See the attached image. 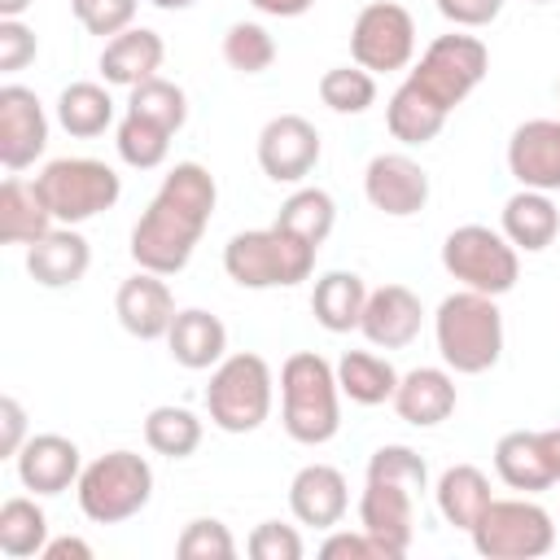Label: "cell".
<instances>
[{
  "instance_id": "c3c4849f",
  "label": "cell",
  "mask_w": 560,
  "mask_h": 560,
  "mask_svg": "<svg viewBox=\"0 0 560 560\" xmlns=\"http://www.w3.org/2000/svg\"><path fill=\"white\" fill-rule=\"evenodd\" d=\"M258 13H267V18H302L315 0H249Z\"/></svg>"
},
{
  "instance_id": "8992f818",
  "label": "cell",
  "mask_w": 560,
  "mask_h": 560,
  "mask_svg": "<svg viewBox=\"0 0 560 560\" xmlns=\"http://www.w3.org/2000/svg\"><path fill=\"white\" fill-rule=\"evenodd\" d=\"M153 499V468L136 451H105L79 472V508L96 525L131 521Z\"/></svg>"
},
{
  "instance_id": "7a4b0ae2",
  "label": "cell",
  "mask_w": 560,
  "mask_h": 560,
  "mask_svg": "<svg viewBox=\"0 0 560 560\" xmlns=\"http://www.w3.org/2000/svg\"><path fill=\"white\" fill-rule=\"evenodd\" d=\"M429 490V468L411 446H381L368 459V481L359 499V525L385 547L389 560H402L416 534V503Z\"/></svg>"
},
{
  "instance_id": "4316f807",
  "label": "cell",
  "mask_w": 560,
  "mask_h": 560,
  "mask_svg": "<svg viewBox=\"0 0 560 560\" xmlns=\"http://www.w3.org/2000/svg\"><path fill=\"white\" fill-rule=\"evenodd\" d=\"M560 232V210L551 201V192H538V188H521L508 197L503 206V236L525 249V254H538L556 241Z\"/></svg>"
},
{
  "instance_id": "e0dca14e",
  "label": "cell",
  "mask_w": 560,
  "mask_h": 560,
  "mask_svg": "<svg viewBox=\"0 0 560 560\" xmlns=\"http://www.w3.org/2000/svg\"><path fill=\"white\" fill-rule=\"evenodd\" d=\"M114 315H118V324H122L131 337L158 341V337L171 332L175 298H171V289H166V280H162L158 271H144V267H140L136 276H127V280L118 284V293H114Z\"/></svg>"
},
{
  "instance_id": "816d5d0a",
  "label": "cell",
  "mask_w": 560,
  "mask_h": 560,
  "mask_svg": "<svg viewBox=\"0 0 560 560\" xmlns=\"http://www.w3.org/2000/svg\"><path fill=\"white\" fill-rule=\"evenodd\" d=\"M153 4H158V9H188L192 0H153Z\"/></svg>"
},
{
  "instance_id": "ee69618b",
  "label": "cell",
  "mask_w": 560,
  "mask_h": 560,
  "mask_svg": "<svg viewBox=\"0 0 560 560\" xmlns=\"http://www.w3.org/2000/svg\"><path fill=\"white\" fill-rule=\"evenodd\" d=\"M319 556H328V560H337V556H346V560H389L385 547L363 525L354 534H328L324 547H319Z\"/></svg>"
},
{
  "instance_id": "8d00e7d4",
  "label": "cell",
  "mask_w": 560,
  "mask_h": 560,
  "mask_svg": "<svg viewBox=\"0 0 560 560\" xmlns=\"http://www.w3.org/2000/svg\"><path fill=\"white\" fill-rule=\"evenodd\" d=\"M118 158L127 162V166H136V171H153V166H162L166 162V153H171V131H162L158 122H149V118H140V114H127L122 122H118Z\"/></svg>"
},
{
  "instance_id": "e575fe53",
  "label": "cell",
  "mask_w": 560,
  "mask_h": 560,
  "mask_svg": "<svg viewBox=\"0 0 560 560\" xmlns=\"http://www.w3.org/2000/svg\"><path fill=\"white\" fill-rule=\"evenodd\" d=\"M144 442L166 459H188L201 446V420L188 407H153L144 416Z\"/></svg>"
},
{
  "instance_id": "7dc6e473",
  "label": "cell",
  "mask_w": 560,
  "mask_h": 560,
  "mask_svg": "<svg viewBox=\"0 0 560 560\" xmlns=\"http://www.w3.org/2000/svg\"><path fill=\"white\" fill-rule=\"evenodd\" d=\"M44 560H92V547L83 542V538H48V547H44Z\"/></svg>"
},
{
  "instance_id": "44dd1931",
  "label": "cell",
  "mask_w": 560,
  "mask_h": 560,
  "mask_svg": "<svg viewBox=\"0 0 560 560\" xmlns=\"http://www.w3.org/2000/svg\"><path fill=\"white\" fill-rule=\"evenodd\" d=\"M289 508H293V516L302 525H315V529L341 525V516L350 508L346 477L332 464H306V468H298V477L289 481Z\"/></svg>"
},
{
  "instance_id": "cb8c5ba5",
  "label": "cell",
  "mask_w": 560,
  "mask_h": 560,
  "mask_svg": "<svg viewBox=\"0 0 560 560\" xmlns=\"http://www.w3.org/2000/svg\"><path fill=\"white\" fill-rule=\"evenodd\" d=\"M394 411L398 420L416 424V429H433L455 411V381L442 368H411L407 376H398L394 389Z\"/></svg>"
},
{
  "instance_id": "60d3db41",
  "label": "cell",
  "mask_w": 560,
  "mask_h": 560,
  "mask_svg": "<svg viewBox=\"0 0 560 560\" xmlns=\"http://www.w3.org/2000/svg\"><path fill=\"white\" fill-rule=\"evenodd\" d=\"M70 9H74V18H79V26L88 31V35H122L127 26H136V0H70Z\"/></svg>"
},
{
  "instance_id": "1f68e13d",
  "label": "cell",
  "mask_w": 560,
  "mask_h": 560,
  "mask_svg": "<svg viewBox=\"0 0 560 560\" xmlns=\"http://www.w3.org/2000/svg\"><path fill=\"white\" fill-rule=\"evenodd\" d=\"M57 122L74 140H92V136H101L114 122V101H109V92L101 83H88V79L83 83H70L57 96Z\"/></svg>"
},
{
  "instance_id": "f5cc1de1",
  "label": "cell",
  "mask_w": 560,
  "mask_h": 560,
  "mask_svg": "<svg viewBox=\"0 0 560 560\" xmlns=\"http://www.w3.org/2000/svg\"><path fill=\"white\" fill-rule=\"evenodd\" d=\"M529 4H551V0H529Z\"/></svg>"
},
{
  "instance_id": "7402d4cb",
  "label": "cell",
  "mask_w": 560,
  "mask_h": 560,
  "mask_svg": "<svg viewBox=\"0 0 560 560\" xmlns=\"http://www.w3.org/2000/svg\"><path fill=\"white\" fill-rule=\"evenodd\" d=\"M166 350L179 368L188 372H206V368H219L223 363V350H228V328L219 315L201 311V306H188V311H175L171 319V332H166Z\"/></svg>"
},
{
  "instance_id": "bcb514c9",
  "label": "cell",
  "mask_w": 560,
  "mask_h": 560,
  "mask_svg": "<svg viewBox=\"0 0 560 560\" xmlns=\"http://www.w3.org/2000/svg\"><path fill=\"white\" fill-rule=\"evenodd\" d=\"M22 446H26V411H22V402L13 394H4L0 398V451L9 459H18Z\"/></svg>"
},
{
  "instance_id": "ab89813d",
  "label": "cell",
  "mask_w": 560,
  "mask_h": 560,
  "mask_svg": "<svg viewBox=\"0 0 560 560\" xmlns=\"http://www.w3.org/2000/svg\"><path fill=\"white\" fill-rule=\"evenodd\" d=\"M175 556L179 560H232L236 556V542H232V534H228L223 521L197 516V521L184 525V534L175 542Z\"/></svg>"
},
{
  "instance_id": "4fadbf2b",
  "label": "cell",
  "mask_w": 560,
  "mask_h": 560,
  "mask_svg": "<svg viewBox=\"0 0 560 560\" xmlns=\"http://www.w3.org/2000/svg\"><path fill=\"white\" fill-rule=\"evenodd\" d=\"M319 162V131L302 114H276L258 131V166L276 184H302Z\"/></svg>"
},
{
  "instance_id": "8fae6325",
  "label": "cell",
  "mask_w": 560,
  "mask_h": 560,
  "mask_svg": "<svg viewBox=\"0 0 560 560\" xmlns=\"http://www.w3.org/2000/svg\"><path fill=\"white\" fill-rule=\"evenodd\" d=\"M486 70H490V52H486V44L477 39V35H438L424 52H420V61H416V70L407 74L433 105H442L446 114L486 79Z\"/></svg>"
},
{
  "instance_id": "ba28073f",
  "label": "cell",
  "mask_w": 560,
  "mask_h": 560,
  "mask_svg": "<svg viewBox=\"0 0 560 560\" xmlns=\"http://www.w3.org/2000/svg\"><path fill=\"white\" fill-rule=\"evenodd\" d=\"M35 188H39L44 206L52 210V219L66 228L96 219L101 210H109L122 197L118 171L96 158H57L35 175Z\"/></svg>"
},
{
  "instance_id": "3957f363",
  "label": "cell",
  "mask_w": 560,
  "mask_h": 560,
  "mask_svg": "<svg viewBox=\"0 0 560 560\" xmlns=\"http://www.w3.org/2000/svg\"><path fill=\"white\" fill-rule=\"evenodd\" d=\"M341 385H337V368L315 354V350H298L284 359L280 368V420L284 433L302 446H324L328 438H337L341 429Z\"/></svg>"
},
{
  "instance_id": "74e56055",
  "label": "cell",
  "mask_w": 560,
  "mask_h": 560,
  "mask_svg": "<svg viewBox=\"0 0 560 560\" xmlns=\"http://www.w3.org/2000/svg\"><path fill=\"white\" fill-rule=\"evenodd\" d=\"M319 101L332 114H363L376 101V79L363 66H332L319 79Z\"/></svg>"
},
{
  "instance_id": "6da1fadb",
  "label": "cell",
  "mask_w": 560,
  "mask_h": 560,
  "mask_svg": "<svg viewBox=\"0 0 560 560\" xmlns=\"http://www.w3.org/2000/svg\"><path fill=\"white\" fill-rule=\"evenodd\" d=\"M219 184L201 162H175L131 228V258L144 271L175 276L188 267L201 232L210 228Z\"/></svg>"
},
{
  "instance_id": "b9f144b4",
  "label": "cell",
  "mask_w": 560,
  "mask_h": 560,
  "mask_svg": "<svg viewBox=\"0 0 560 560\" xmlns=\"http://www.w3.org/2000/svg\"><path fill=\"white\" fill-rule=\"evenodd\" d=\"M35 52H39L35 31L22 18H0V70L18 74V70H26L35 61Z\"/></svg>"
},
{
  "instance_id": "7c38bea8",
  "label": "cell",
  "mask_w": 560,
  "mask_h": 560,
  "mask_svg": "<svg viewBox=\"0 0 560 560\" xmlns=\"http://www.w3.org/2000/svg\"><path fill=\"white\" fill-rule=\"evenodd\" d=\"M350 57H354V66H363L372 74L402 70L416 57V22H411V13L402 4H394V0L363 4L354 26H350Z\"/></svg>"
},
{
  "instance_id": "d6a6232c",
  "label": "cell",
  "mask_w": 560,
  "mask_h": 560,
  "mask_svg": "<svg viewBox=\"0 0 560 560\" xmlns=\"http://www.w3.org/2000/svg\"><path fill=\"white\" fill-rule=\"evenodd\" d=\"M48 547V516L35 499H4L0 508V551L13 556V560H26V556H44Z\"/></svg>"
},
{
  "instance_id": "681fc988",
  "label": "cell",
  "mask_w": 560,
  "mask_h": 560,
  "mask_svg": "<svg viewBox=\"0 0 560 560\" xmlns=\"http://www.w3.org/2000/svg\"><path fill=\"white\" fill-rule=\"evenodd\" d=\"M542 442H547L551 468H556V477H560V424H556V429H542Z\"/></svg>"
},
{
  "instance_id": "30bf717a",
  "label": "cell",
  "mask_w": 560,
  "mask_h": 560,
  "mask_svg": "<svg viewBox=\"0 0 560 560\" xmlns=\"http://www.w3.org/2000/svg\"><path fill=\"white\" fill-rule=\"evenodd\" d=\"M472 547L486 560H538L556 547V525L534 499H494L472 525Z\"/></svg>"
},
{
  "instance_id": "f546056e",
  "label": "cell",
  "mask_w": 560,
  "mask_h": 560,
  "mask_svg": "<svg viewBox=\"0 0 560 560\" xmlns=\"http://www.w3.org/2000/svg\"><path fill=\"white\" fill-rule=\"evenodd\" d=\"M337 385L350 402L359 407H381V402H394V389H398V372L389 359L372 354V350H346L337 359Z\"/></svg>"
},
{
  "instance_id": "484cf974",
  "label": "cell",
  "mask_w": 560,
  "mask_h": 560,
  "mask_svg": "<svg viewBox=\"0 0 560 560\" xmlns=\"http://www.w3.org/2000/svg\"><path fill=\"white\" fill-rule=\"evenodd\" d=\"M52 228H57V219H52V210L44 206L35 179L26 184V179L9 175V179L0 184V241H4V245H35V241H39L44 232H52Z\"/></svg>"
},
{
  "instance_id": "52a82bcc",
  "label": "cell",
  "mask_w": 560,
  "mask_h": 560,
  "mask_svg": "<svg viewBox=\"0 0 560 560\" xmlns=\"http://www.w3.org/2000/svg\"><path fill=\"white\" fill-rule=\"evenodd\" d=\"M206 411L210 424L223 433H254L271 416V368L262 354H228L206 385Z\"/></svg>"
},
{
  "instance_id": "83f0119b",
  "label": "cell",
  "mask_w": 560,
  "mask_h": 560,
  "mask_svg": "<svg viewBox=\"0 0 560 560\" xmlns=\"http://www.w3.org/2000/svg\"><path fill=\"white\" fill-rule=\"evenodd\" d=\"M438 512L446 516V525H455V529H464V534H472V525L486 516V508L494 503V494H490V477L481 472V468H472V464H455V468H446L442 477H438Z\"/></svg>"
},
{
  "instance_id": "603a6c76",
  "label": "cell",
  "mask_w": 560,
  "mask_h": 560,
  "mask_svg": "<svg viewBox=\"0 0 560 560\" xmlns=\"http://www.w3.org/2000/svg\"><path fill=\"white\" fill-rule=\"evenodd\" d=\"M494 472L512 486V490H525V494H538L547 486H556V468H551V455H547V442L542 433L534 429H512L494 442Z\"/></svg>"
},
{
  "instance_id": "d4e9b609",
  "label": "cell",
  "mask_w": 560,
  "mask_h": 560,
  "mask_svg": "<svg viewBox=\"0 0 560 560\" xmlns=\"http://www.w3.org/2000/svg\"><path fill=\"white\" fill-rule=\"evenodd\" d=\"M166 48H162V35L149 31V26H127L122 35H114L101 52V74L105 83H118V88H136L144 79L158 74Z\"/></svg>"
},
{
  "instance_id": "ac0fdd59",
  "label": "cell",
  "mask_w": 560,
  "mask_h": 560,
  "mask_svg": "<svg viewBox=\"0 0 560 560\" xmlns=\"http://www.w3.org/2000/svg\"><path fill=\"white\" fill-rule=\"evenodd\" d=\"M420 324H424L420 298L407 284H381V289L368 293L359 332L381 350H402L420 337Z\"/></svg>"
},
{
  "instance_id": "836d02e7",
  "label": "cell",
  "mask_w": 560,
  "mask_h": 560,
  "mask_svg": "<svg viewBox=\"0 0 560 560\" xmlns=\"http://www.w3.org/2000/svg\"><path fill=\"white\" fill-rule=\"evenodd\" d=\"M332 223H337V206H332V197L324 188H298L276 214V228H284L289 236H298V241H306L315 249L328 241Z\"/></svg>"
},
{
  "instance_id": "f907efd6",
  "label": "cell",
  "mask_w": 560,
  "mask_h": 560,
  "mask_svg": "<svg viewBox=\"0 0 560 560\" xmlns=\"http://www.w3.org/2000/svg\"><path fill=\"white\" fill-rule=\"evenodd\" d=\"M31 9V0H0V18H22Z\"/></svg>"
},
{
  "instance_id": "db71d44e",
  "label": "cell",
  "mask_w": 560,
  "mask_h": 560,
  "mask_svg": "<svg viewBox=\"0 0 560 560\" xmlns=\"http://www.w3.org/2000/svg\"><path fill=\"white\" fill-rule=\"evenodd\" d=\"M556 96H560V83H556Z\"/></svg>"
},
{
  "instance_id": "d6986e66",
  "label": "cell",
  "mask_w": 560,
  "mask_h": 560,
  "mask_svg": "<svg viewBox=\"0 0 560 560\" xmlns=\"http://www.w3.org/2000/svg\"><path fill=\"white\" fill-rule=\"evenodd\" d=\"M79 472H83V455L61 433H31L26 446L18 451V477L35 494H61L79 486Z\"/></svg>"
},
{
  "instance_id": "2e32d148",
  "label": "cell",
  "mask_w": 560,
  "mask_h": 560,
  "mask_svg": "<svg viewBox=\"0 0 560 560\" xmlns=\"http://www.w3.org/2000/svg\"><path fill=\"white\" fill-rule=\"evenodd\" d=\"M508 171L521 188L560 192V118H529L508 140Z\"/></svg>"
},
{
  "instance_id": "5b68a950",
  "label": "cell",
  "mask_w": 560,
  "mask_h": 560,
  "mask_svg": "<svg viewBox=\"0 0 560 560\" xmlns=\"http://www.w3.org/2000/svg\"><path fill=\"white\" fill-rule=\"evenodd\" d=\"M315 254H319L315 245L271 223L258 232H236L223 249V271L241 289H289L315 271Z\"/></svg>"
},
{
  "instance_id": "d590c367",
  "label": "cell",
  "mask_w": 560,
  "mask_h": 560,
  "mask_svg": "<svg viewBox=\"0 0 560 560\" xmlns=\"http://www.w3.org/2000/svg\"><path fill=\"white\" fill-rule=\"evenodd\" d=\"M127 114H140V118H149V122H158L162 131L175 136V131L188 122V96H184L179 83L153 74V79H144V83L131 88V96H127Z\"/></svg>"
},
{
  "instance_id": "7bdbcfd3",
  "label": "cell",
  "mask_w": 560,
  "mask_h": 560,
  "mask_svg": "<svg viewBox=\"0 0 560 560\" xmlns=\"http://www.w3.org/2000/svg\"><path fill=\"white\" fill-rule=\"evenodd\" d=\"M249 556L254 560H302V534L280 521H262L249 534Z\"/></svg>"
},
{
  "instance_id": "277c9868",
  "label": "cell",
  "mask_w": 560,
  "mask_h": 560,
  "mask_svg": "<svg viewBox=\"0 0 560 560\" xmlns=\"http://www.w3.org/2000/svg\"><path fill=\"white\" fill-rule=\"evenodd\" d=\"M433 337H438V354L451 372L477 376V372H490L503 354V315L490 293L459 289V293L442 298V306L433 315Z\"/></svg>"
},
{
  "instance_id": "f35d334b",
  "label": "cell",
  "mask_w": 560,
  "mask_h": 560,
  "mask_svg": "<svg viewBox=\"0 0 560 560\" xmlns=\"http://www.w3.org/2000/svg\"><path fill=\"white\" fill-rule=\"evenodd\" d=\"M223 61L241 74H262L276 61V39L258 22H232L223 35Z\"/></svg>"
},
{
  "instance_id": "9c48e42d",
  "label": "cell",
  "mask_w": 560,
  "mask_h": 560,
  "mask_svg": "<svg viewBox=\"0 0 560 560\" xmlns=\"http://www.w3.org/2000/svg\"><path fill=\"white\" fill-rule=\"evenodd\" d=\"M442 267L472 293H490V298H503L516 276H521V258H516V245L486 228V223H464L455 228L446 241H442Z\"/></svg>"
},
{
  "instance_id": "5bb4252c",
  "label": "cell",
  "mask_w": 560,
  "mask_h": 560,
  "mask_svg": "<svg viewBox=\"0 0 560 560\" xmlns=\"http://www.w3.org/2000/svg\"><path fill=\"white\" fill-rule=\"evenodd\" d=\"M48 144V114L39 96L22 83L0 88V162L4 171L31 166Z\"/></svg>"
},
{
  "instance_id": "f6af8a7d",
  "label": "cell",
  "mask_w": 560,
  "mask_h": 560,
  "mask_svg": "<svg viewBox=\"0 0 560 560\" xmlns=\"http://www.w3.org/2000/svg\"><path fill=\"white\" fill-rule=\"evenodd\" d=\"M503 9V0H438V13L455 26H486L494 22Z\"/></svg>"
},
{
  "instance_id": "9a60e30c",
  "label": "cell",
  "mask_w": 560,
  "mask_h": 560,
  "mask_svg": "<svg viewBox=\"0 0 560 560\" xmlns=\"http://www.w3.org/2000/svg\"><path fill=\"white\" fill-rule=\"evenodd\" d=\"M363 192L372 201V210L389 214V219H407L420 214L429 201V175L416 158L407 153H376L363 171Z\"/></svg>"
},
{
  "instance_id": "4dcf8cb0",
  "label": "cell",
  "mask_w": 560,
  "mask_h": 560,
  "mask_svg": "<svg viewBox=\"0 0 560 560\" xmlns=\"http://www.w3.org/2000/svg\"><path fill=\"white\" fill-rule=\"evenodd\" d=\"M385 127H389V136L402 140V144H429V140H438V131L446 127V109L433 105V101L407 79V83L389 96V105H385Z\"/></svg>"
},
{
  "instance_id": "f1b7e54d",
  "label": "cell",
  "mask_w": 560,
  "mask_h": 560,
  "mask_svg": "<svg viewBox=\"0 0 560 560\" xmlns=\"http://www.w3.org/2000/svg\"><path fill=\"white\" fill-rule=\"evenodd\" d=\"M363 306H368V284H363L354 271H324V276L315 280L311 315H315L319 328H328V332H350V328H359Z\"/></svg>"
},
{
  "instance_id": "ffe728a7",
  "label": "cell",
  "mask_w": 560,
  "mask_h": 560,
  "mask_svg": "<svg viewBox=\"0 0 560 560\" xmlns=\"http://www.w3.org/2000/svg\"><path fill=\"white\" fill-rule=\"evenodd\" d=\"M88 262H92V249H88L83 232L66 228V223H57L35 245H26V271L44 289H70V284H79L88 276Z\"/></svg>"
}]
</instances>
